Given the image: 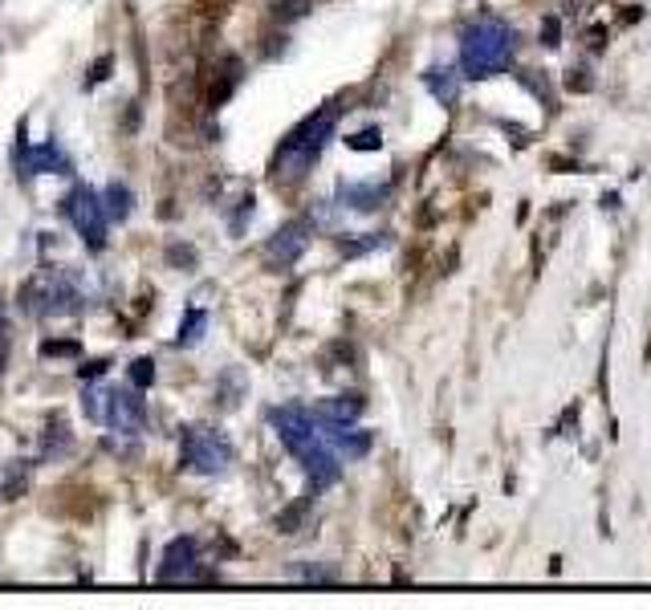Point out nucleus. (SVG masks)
<instances>
[{
	"mask_svg": "<svg viewBox=\"0 0 651 610\" xmlns=\"http://www.w3.org/2000/svg\"><path fill=\"white\" fill-rule=\"evenodd\" d=\"M273 427H277V440L302 460V468L310 472L314 488H326L338 480V456L330 452V440L322 436V427L314 419V411L298 407V403H285L277 407L273 415Z\"/></svg>",
	"mask_w": 651,
	"mask_h": 610,
	"instance_id": "f257e3e1",
	"label": "nucleus"
},
{
	"mask_svg": "<svg viewBox=\"0 0 651 610\" xmlns=\"http://www.w3.org/2000/svg\"><path fill=\"white\" fill-rule=\"evenodd\" d=\"M334 118H338V110H318V114H310L302 122V127H293L285 135V143L277 151V163H273V179L277 183H298L314 167V159L322 155L326 139L334 135Z\"/></svg>",
	"mask_w": 651,
	"mask_h": 610,
	"instance_id": "f03ea898",
	"label": "nucleus"
},
{
	"mask_svg": "<svg viewBox=\"0 0 651 610\" xmlns=\"http://www.w3.org/2000/svg\"><path fill=\"white\" fill-rule=\"evenodd\" d=\"M82 411L90 423L114 427V432H143L147 423V403L139 387H86Z\"/></svg>",
	"mask_w": 651,
	"mask_h": 610,
	"instance_id": "7ed1b4c3",
	"label": "nucleus"
},
{
	"mask_svg": "<svg viewBox=\"0 0 651 610\" xmlns=\"http://www.w3.org/2000/svg\"><path fill=\"white\" fill-rule=\"evenodd\" d=\"M236 460L232 440L224 432H212V427H184V464L192 472L216 476Z\"/></svg>",
	"mask_w": 651,
	"mask_h": 610,
	"instance_id": "20e7f679",
	"label": "nucleus"
},
{
	"mask_svg": "<svg viewBox=\"0 0 651 610\" xmlns=\"http://www.w3.org/2000/svg\"><path fill=\"white\" fill-rule=\"evenodd\" d=\"M66 212L82 236V244L90 253H102L106 249V208H102V196L94 188H86V183H78V188L66 196Z\"/></svg>",
	"mask_w": 651,
	"mask_h": 610,
	"instance_id": "39448f33",
	"label": "nucleus"
},
{
	"mask_svg": "<svg viewBox=\"0 0 651 610\" xmlns=\"http://www.w3.org/2000/svg\"><path fill=\"white\" fill-rule=\"evenodd\" d=\"M17 171L21 175H66L70 171V155L62 151L57 139H45L41 147H29L25 135L17 143Z\"/></svg>",
	"mask_w": 651,
	"mask_h": 610,
	"instance_id": "423d86ee",
	"label": "nucleus"
},
{
	"mask_svg": "<svg viewBox=\"0 0 651 610\" xmlns=\"http://www.w3.org/2000/svg\"><path fill=\"white\" fill-rule=\"evenodd\" d=\"M159 582H196L200 578V545L196 537H175L159 562Z\"/></svg>",
	"mask_w": 651,
	"mask_h": 610,
	"instance_id": "0eeeda50",
	"label": "nucleus"
},
{
	"mask_svg": "<svg viewBox=\"0 0 651 610\" xmlns=\"http://www.w3.org/2000/svg\"><path fill=\"white\" fill-rule=\"evenodd\" d=\"M310 244V220H289L273 232L269 240V261H281V265H293Z\"/></svg>",
	"mask_w": 651,
	"mask_h": 610,
	"instance_id": "6e6552de",
	"label": "nucleus"
},
{
	"mask_svg": "<svg viewBox=\"0 0 651 610\" xmlns=\"http://www.w3.org/2000/svg\"><path fill=\"white\" fill-rule=\"evenodd\" d=\"M102 208H106V220H127L131 208H135V196L127 183H106V192H102Z\"/></svg>",
	"mask_w": 651,
	"mask_h": 610,
	"instance_id": "1a4fd4ad",
	"label": "nucleus"
},
{
	"mask_svg": "<svg viewBox=\"0 0 651 610\" xmlns=\"http://www.w3.org/2000/svg\"><path fill=\"white\" fill-rule=\"evenodd\" d=\"M204 330H208V314L204 310H188L184 322H180V338H175V342H180V346H196L204 338Z\"/></svg>",
	"mask_w": 651,
	"mask_h": 610,
	"instance_id": "9d476101",
	"label": "nucleus"
},
{
	"mask_svg": "<svg viewBox=\"0 0 651 610\" xmlns=\"http://www.w3.org/2000/svg\"><path fill=\"white\" fill-rule=\"evenodd\" d=\"M151 383H155V362H151V358H135V362H131V387L147 391Z\"/></svg>",
	"mask_w": 651,
	"mask_h": 610,
	"instance_id": "9b49d317",
	"label": "nucleus"
},
{
	"mask_svg": "<svg viewBox=\"0 0 651 610\" xmlns=\"http://www.w3.org/2000/svg\"><path fill=\"white\" fill-rule=\"evenodd\" d=\"M41 354L45 358H78L82 346L78 342H41Z\"/></svg>",
	"mask_w": 651,
	"mask_h": 610,
	"instance_id": "f8f14e48",
	"label": "nucleus"
},
{
	"mask_svg": "<svg viewBox=\"0 0 651 610\" xmlns=\"http://www.w3.org/2000/svg\"><path fill=\"white\" fill-rule=\"evenodd\" d=\"M167 261H171V265H184V269H196V249H188V244H171V249H167Z\"/></svg>",
	"mask_w": 651,
	"mask_h": 610,
	"instance_id": "ddd939ff",
	"label": "nucleus"
},
{
	"mask_svg": "<svg viewBox=\"0 0 651 610\" xmlns=\"http://www.w3.org/2000/svg\"><path fill=\"white\" fill-rule=\"evenodd\" d=\"M110 66H114V57H110V53H106V57H98V61H94V70H90V86L106 82V78H110Z\"/></svg>",
	"mask_w": 651,
	"mask_h": 610,
	"instance_id": "4468645a",
	"label": "nucleus"
},
{
	"mask_svg": "<svg viewBox=\"0 0 651 610\" xmlns=\"http://www.w3.org/2000/svg\"><path fill=\"white\" fill-rule=\"evenodd\" d=\"M5 358H9V318L0 310V371H5Z\"/></svg>",
	"mask_w": 651,
	"mask_h": 610,
	"instance_id": "2eb2a0df",
	"label": "nucleus"
},
{
	"mask_svg": "<svg viewBox=\"0 0 651 610\" xmlns=\"http://www.w3.org/2000/svg\"><path fill=\"white\" fill-rule=\"evenodd\" d=\"M350 147H354V151H371V147H379V131H363V135H354V139H350Z\"/></svg>",
	"mask_w": 651,
	"mask_h": 610,
	"instance_id": "dca6fc26",
	"label": "nucleus"
},
{
	"mask_svg": "<svg viewBox=\"0 0 651 610\" xmlns=\"http://www.w3.org/2000/svg\"><path fill=\"white\" fill-rule=\"evenodd\" d=\"M78 375H82V379H98V375H106V362H90V366H82Z\"/></svg>",
	"mask_w": 651,
	"mask_h": 610,
	"instance_id": "f3484780",
	"label": "nucleus"
}]
</instances>
